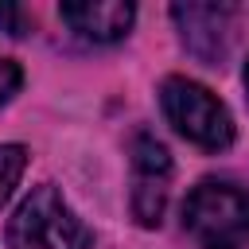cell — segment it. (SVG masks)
I'll return each mask as SVG.
<instances>
[{
	"mask_svg": "<svg viewBox=\"0 0 249 249\" xmlns=\"http://www.w3.org/2000/svg\"><path fill=\"white\" fill-rule=\"evenodd\" d=\"M171 19L179 27V43L195 62L214 70L226 66L233 47V19H237L233 4H175Z\"/></svg>",
	"mask_w": 249,
	"mask_h": 249,
	"instance_id": "obj_4",
	"label": "cell"
},
{
	"mask_svg": "<svg viewBox=\"0 0 249 249\" xmlns=\"http://www.w3.org/2000/svg\"><path fill=\"white\" fill-rule=\"evenodd\" d=\"M8 249H93V233L66 206L58 187H35L8 218Z\"/></svg>",
	"mask_w": 249,
	"mask_h": 249,
	"instance_id": "obj_2",
	"label": "cell"
},
{
	"mask_svg": "<svg viewBox=\"0 0 249 249\" xmlns=\"http://www.w3.org/2000/svg\"><path fill=\"white\" fill-rule=\"evenodd\" d=\"M19 82H23V70H19V62H12V58H0V105H8V101L16 97Z\"/></svg>",
	"mask_w": 249,
	"mask_h": 249,
	"instance_id": "obj_8",
	"label": "cell"
},
{
	"mask_svg": "<svg viewBox=\"0 0 249 249\" xmlns=\"http://www.w3.org/2000/svg\"><path fill=\"white\" fill-rule=\"evenodd\" d=\"M245 93H249V62H245Z\"/></svg>",
	"mask_w": 249,
	"mask_h": 249,
	"instance_id": "obj_10",
	"label": "cell"
},
{
	"mask_svg": "<svg viewBox=\"0 0 249 249\" xmlns=\"http://www.w3.org/2000/svg\"><path fill=\"white\" fill-rule=\"evenodd\" d=\"M0 27L8 35H23V12L16 4H0Z\"/></svg>",
	"mask_w": 249,
	"mask_h": 249,
	"instance_id": "obj_9",
	"label": "cell"
},
{
	"mask_svg": "<svg viewBox=\"0 0 249 249\" xmlns=\"http://www.w3.org/2000/svg\"><path fill=\"white\" fill-rule=\"evenodd\" d=\"M171 152L156 140V136H148V132H140L136 140H132V218L140 222V226H160V218H163V206H167V191H171Z\"/></svg>",
	"mask_w": 249,
	"mask_h": 249,
	"instance_id": "obj_5",
	"label": "cell"
},
{
	"mask_svg": "<svg viewBox=\"0 0 249 249\" xmlns=\"http://www.w3.org/2000/svg\"><path fill=\"white\" fill-rule=\"evenodd\" d=\"M23 167H27V148L23 144H0V210L16 195V187L23 179Z\"/></svg>",
	"mask_w": 249,
	"mask_h": 249,
	"instance_id": "obj_7",
	"label": "cell"
},
{
	"mask_svg": "<svg viewBox=\"0 0 249 249\" xmlns=\"http://www.w3.org/2000/svg\"><path fill=\"white\" fill-rule=\"evenodd\" d=\"M183 230L202 249H245L249 245V191L202 179L183 202Z\"/></svg>",
	"mask_w": 249,
	"mask_h": 249,
	"instance_id": "obj_1",
	"label": "cell"
},
{
	"mask_svg": "<svg viewBox=\"0 0 249 249\" xmlns=\"http://www.w3.org/2000/svg\"><path fill=\"white\" fill-rule=\"evenodd\" d=\"M58 16L86 43H117L128 35L136 8L128 0H78V4H62Z\"/></svg>",
	"mask_w": 249,
	"mask_h": 249,
	"instance_id": "obj_6",
	"label": "cell"
},
{
	"mask_svg": "<svg viewBox=\"0 0 249 249\" xmlns=\"http://www.w3.org/2000/svg\"><path fill=\"white\" fill-rule=\"evenodd\" d=\"M160 109H163L167 124L183 140H191V144H198L206 152H222V148L233 144V117H230V109L206 86H198L191 78H179V74L163 78Z\"/></svg>",
	"mask_w": 249,
	"mask_h": 249,
	"instance_id": "obj_3",
	"label": "cell"
}]
</instances>
